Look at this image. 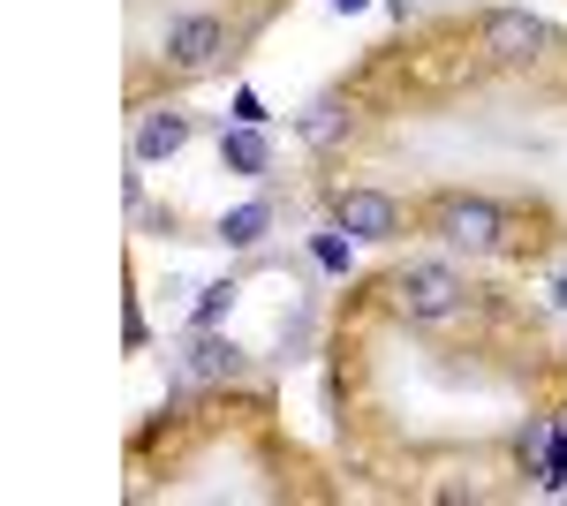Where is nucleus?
I'll return each instance as SVG.
<instances>
[{
    "label": "nucleus",
    "instance_id": "6",
    "mask_svg": "<svg viewBox=\"0 0 567 506\" xmlns=\"http://www.w3.org/2000/svg\"><path fill=\"white\" fill-rule=\"evenodd\" d=\"M182 144H189V114H182V106H152V114H136V167L175 159Z\"/></svg>",
    "mask_w": 567,
    "mask_h": 506
},
{
    "label": "nucleus",
    "instance_id": "9",
    "mask_svg": "<svg viewBox=\"0 0 567 506\" xmlns=\"http://www.w3.org/2000/svg\"><path fill=\"white\" fill-rule=\"evenodd\" d=\"M258 227H265V205H243L235 219H219V235H227V242H258Z\"/></svg>",
    "mask_w": 567,
    "mask_h": 506
},
{
    "label": "nucleus",
    "instance_id": "10",
    "mask_svg": "<svg viewBox=\"0 0 567 506\" xmlns=\"http://www.w3.org/2000/svg\"><path fill=\"white\" fill-rule=\"evenodd\" d=\"M227 302H235V280H219V288H205V302H197V326H213V318L227 310Z\"/></svg>",
    "mask_w": 567,
    "mask_h": 506
},
{
    "label": "nucleus",
    "instance_id": "7",
    "mask_svg": "<svg viewBox=\"0 0 567 506\" xmlns=\"http://www.w3.org/2000/svg\"><path fill=\"white\" fill-rule=\"evenodd\" d=\"M189 379H250V363H243V348H235V340H219L213 326H205V333H197V355H189Z\"/></svg>",
    "mask_w": 567,
    "mask_h": 506
},
{
    "label": "nucleus",
    "instance_id": "3",
    "mask_svg": "<svg viewBox=\"0 0 567 506\" xmlns=\"http://www.w3.org/2000/svg\"><path fill=\"white\" fill-rule=\"evenodd\" d=\"M379 296L409 318V326H446V318H462L484 288H470L454 265H439V257H409V265H386L379 280H371Z\"/></svg>",
    "mask_w": 567,
    "mask_h": 506
},
{
    "label": "nucleus",
    "instance_id": "8",
    "mask_svg": "<svg viewBox=\"0 0 567 506\" xmlns=\"http://www.w3.org/2000/svg\"><path fill=\"white\" fill-rule=\"evenodd\" d=\"M219 159H227L235 174H265V167H272V152H265V136L250 122L235 128V136H219Z\"/></svg>",
    "mask_w": 567,
    "mask_h": 506
},
{
    "label": "nucleus",
    "instance_id": "5",
    "mask_svg": "<svg viewBox=\"0 0 567 506\" xmlns=\"http://www.w3.org/2000/svg\"><path fill=\"white\" fill-rule=\"evenodd\" d=\"M326 205H333V227H341V235H355V242H401V235L416 227V211L401 205V197H386V189H363V182L333 189Z\"/></svg>",
    "mask_w": 567,
    "mask_h": 506
},
{
    "label": "nucleus",
    "instance_id": "1",
    "mask_svg": "<svg viewBox=\"0 0 567 506\" xmlns=\"http://www.w3.org/2000/svg\"><path fill=\"white\" fill-rule=\"evenodd\" d=\"M416 211V227L424 235H439L446 250L462 257H499V265H545V257L560 250L553 242V219H529L523 205H499V197H470V189H439V197H424Z\"/></svg>",
    "mask_w": 567,
    "mask_h": 506
},
{
    "label": "nucleus",
    "instance_id": "4",
    "mask_svg": "<svg viewBox=\"0 0 567 506\" xmlns=\"http://www.w3.org/2000/svg\"><path fill=\"white\" fill-rule=\"evenodd\" d=\"M477 45L492 69H529V61H545V53H567L560 31H545L537 16H523V8H484L477 16Z\"/></svg>",
    "mask_w": 567,
    "mask_h": 506
},
{
    "label": "nucleus",
    "instance_id": "2",
    "mask_svg": "<svg viewBox=\"0 0 567 506\" xmlns=\"http://www.w3.org/2000/svg\"><path fill=\"white\" fill-rule=\"evenodd\" d=\"M243 23H227L219 8H182L167 16V39H159V84L182 91V84H205L219 76L227 61H243Z\"/></svg>",
    "mask_w": 567,
    "mask_h": 506
}]
</instances>
